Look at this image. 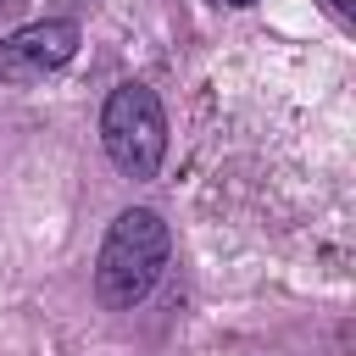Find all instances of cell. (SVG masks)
<instances>
[{
    "label": "cell",
    "mask_w": 356,
    "mask_h": 356,
    "mask_svg": "<svg viewBox=\"0 0 356 356\" xmlns=\"http://www.w3.org/2000/svg\"><path fill=\"white\" fill-rule=\"evenodd\" d=\"M167 250H172L167 222L150 206H128L106 228V245H100V261H95V295L111 312H134L156 289V278L167 267Z\"/></svg>",
    "instance_id": "obj_1"
},
{
    "label": "cell",
    "mask_w": 356,
    "mask_h": 356,
    "mask_svg": "<svg viewBox=\"0 0 356 356\" xmlns=\"http://www.w3.org/2000/svg\"><path fill=\"white\" fill-rule=\"evenodd\" d=\"M100 139L122 178H156V167L167 156V111H161L156 89L117 83L100 111Z\"/></svg>",
    "instance_id": "obj_2"
},
{
    "label": "cell",
    "mask_w": 356,
    "mask_h": 356,
    "mask_svg": "<svg viewBox=\"0 0 356 356\" xmlns=\"http://www.w3.org/2000/svg\"><path fill=\"white\" fill-rule=\"evenodd\" d=\"M78 50V28L72 22H33V28H17L6 44H0V78L11 83H39L44 72L67 67Z\"/></svg>",
    "instance_id": "obj_3"
},
{
    "label": "cell",
    "mask_w": 356,
    "mask_h": 356,
    "mask_svg": "<svg viewBox=\"0 0 356 356\" xmlns=\"http://www.w3.org/2000/svg\"><path fill=\"white\" fill-rule=\"evenodd\" d=\"M323 6H328L339 22H350V17H356V0H323Z\"/></svg>",
    "instance_id": "obj_4"
},
{
    "label": "cell",
    "mask_w": 356,
    "mask_h": 356,
    "mask_svg": "<svg viewBox=\"0 0 356 356\" xmlns=\"http://www.w3.org/2000/svg\"><path fill=\"white\" fill-rule=\"evenodd\" d=\"M228 6H250V0H228Z\"/></svg>",
    "instance_id": "obj_5"
}]
</instances>
